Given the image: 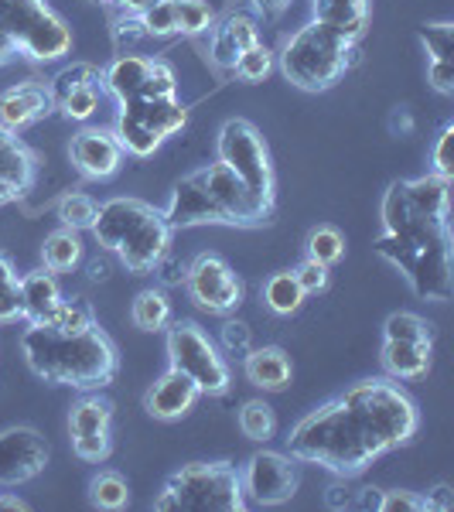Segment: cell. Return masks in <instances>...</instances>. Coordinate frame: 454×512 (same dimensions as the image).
Wrapping results in <instances>:
<instances>
[{
	"mask_svg": "<svg viewBox=\"0 0 454 512\" xmlns=\"http://www.w3.org/2000/svg\"><path fill=\"white\" fill-rule=\"evenodd\" d=\"M383 229L376 253L390 260L424 301H451V222L420 216L403 192V181H393L383 198Z\"/></svg>",
	"mask_w": 454,
	"mask_h": 512,
	"instance_id": "obj_1",
	"label": "cell"
},
{
	"mask_svg": "<svg viewBox=\"0 0 454 512\" xmlns=\"http://www.w3.org/2000/svg\"><path fill=\"white\" fill-rule=\"evenodd\" d=\"M21 349L35 376L76 390H103L120 369L117 349L99 328L62 332L45 321H31V328L21 335Z\"/></svg>",
	"mask_w": 454,
	"mask_h": 512,
	"instance_id": "obj_2",
	"label": "cell"
},
{
	"mask_svg": "<svg viewBox=\"0 0 454 512\" xmlns=\"http://www.w3.org/2000/svg\"><path fill=\"white\" fill-rule=\"evenodd\" d=\"M287 448H291V458L321 465L338 478L362 475L383 454L356 414L345 407L342 396L297 420L291 437H287Z\"/></svg>",
	"mask_w": 454,
	"mask_h": 512,
	"instance_id": "obj_3",
	"label": "cell"
},
{
	"mask_svg": "<svg viewBox=\"0 0 454 512\" xmlns=\"http://www.w3.org/2000/svg\"><path fill=\"white\" fill-rule=\"evenodd\" d=\"M93 233L99 246L120 256V263L134 274H147L158 267L161 256H168L171 233L164 212L140 198H110L99 205V216L93 222Z\"/></svg>",
	"mask_w": 454,
	"mask_h": 512,
	"instance_id": "obj_4",
	"label": "cell"
},
{
	"mask_svg": "<svg viewBox=\"0 0 454 512\" xmlns=\"http://www.w3.org/2000/svg\"><path fill=\"white\" fill-rule=\"evenodd\" d=\"M352 65H359L356 41H345L338 31L325 28L318 21L304 24L284 45V52H280L284 76L297 89H308V93H321V89L335 86Z\"/></svg>",
	"mask_w": 454,
	"mask_h": 512,
	"instance_id": "obj_5",
	"label": "cell"
},
{
	"mask_svg": "<svg viewBox=\"0 0 454 512\" xmlns=\"http://www.w3.org/2000/svg\"><path fill=\"white\" fill-rule=\"evenodd\" d=\"M342 400L383 454L407 444L417 434L414 400L400 386L386 383V379H366V383L352 386Z\"/></svg>",
	"mask_w": 454,
	"mask_h": 512,
	"instance_id": "obj_6",
	"label": "cell"
},
{
	"mask_svg": "<svg viewBox=\"0 0 454 512\" xmlns=\"http://www.w3.org/2000/svg\"><path fill=\"white\" fill-rule=\"evenodd\" d=\"M243 482L229 461L212 465H188L168 478L161 499L154 502L158 512H239L246 506Z\"/></svg>",
	"mask_w": 454,
	"mask_h": 512,
	"instance_id": "obj_7",
	"label": "cell"
},
{
	"mask_svg": "<svg viewBox=\"0 0 454 512\" xmlns=\"http://www.w3.org/2000/svg\"><path fill=\"white\" fill-rule=\"evenodd\" d=\"M0 31L38 62L62 59L72 48L69 24L45 0H0Z\"/></svg>",
	"mask_w": 454,
	"mask_h": 512,
	"instance_id": "obj_8",
	"label": "cell"
},
{
	"mask_svg": "<svg viewBox=\"0 0 454 512\" xmlns=\"http://www.w3.org/2000/svg\"><path fill=\"white\" fill-rule=\"evenodd\" d=\"M168 359L171 369L188 376L202 393H226L229 390V366L219 355L216 342L195 325L178 321L168 328Z\"/></svg>",
	"mask_w": 454,
	"mask_h": 512,
	"instance_id": "obj_9",
	"label": "cell"
},
{
	"mask_svg": "<svg viewBox=\"0 0 454 512\" xmlns=\"http://www.w3.org/2000/svg\"><path fill=\"white\" fill-rule=\"evenodd\" d=\"M219 161L236 171V178L250 188L253 195L274 202V168H270V151L263 144L260 130L250 120H229L219 130Z\"/></svg>",
	"mask_w": 454,
	"mask_h": 512,
	"instance_id": "obj_10",
	"label": "cell"
},
{
	"mask_svg": "<svg viewBox=\"0 0 454 512\" xmlns=\"http://www.w3.org/2000/svg\"><path fill=\"white\" fill-rule=\"evenodd\" d=\"M209 188L212 202L222 212V226H263V222L274 219V202L253 195L243 181L236 178V171L229 164H209V168L198 171Z\"/></svg>",
	"mask_w": 454,
	"mask_h": 512,
	"instance_id": "obj_11",
	"label": "cell"
},
{
	"mask_svg": "<svg viewBox=\"0 0 454 512\" xmlns=\"http://www.w3.org/2000/svg\"><path fill=\"white\" fill-rule=\"evenodd\" d=\"M185 287L198 308L212 311V315H229L243 304V280L233 274V267L222 256L212 253L195 256V263L185 270Z\"/></svg>",
	"mask_w": 454,
	"mask_h": 512,
	"instance_id": "obj_12",
	"label": "cell"
},
{
	"mask_svg": "<svg viewBox=\"0 0 454 512\" xmlns=\"http://www.w3.org/2000/svg\"><path fill=\"white\" fill-rule=\"evenodd\" d=\"M239 482H243V495H250V502H257V506H284L294 499L301 475H297L291 454L257 451L246 461V472L239 475Z\"/></svg>",
	"mask_w": 454,
	"mask_h": 512,
	"instance_id": "obj_13",
	"label": "cell"
},
{
	"mask_svg": "<svg viewBox=\"0 0 454 512\" xmlns=\"http://www.w3.org/2000/svg\"><path fill=\"white\" fill-rule=\"evenodd\" d=\"M48 465V441L35 427H7L0 431V485H24L38 478Z\"/></svg>",
	"mask_w": 454,
	"mask_h": 512,
	"instance_id": "obj_14",
	"label": "cell"
},
{
	"mask_svg": "<svg viewBox=\"0 0 454 512\" xmlns=\"http://www.w3.org/2000/svg\"><path fill=\"white\" fill-rule=\"evenodd\" d=\"M110 420L113 407L99 396H82L69 414L72 448L82 461H106L110 454Z\"/></svg>",
	"mask_w": 454,
	"mask_h": 512,
	"instance_id": "obj_15",
	"label": "cell"
},
{
	"mask_svg": "<svg viewBox=\"0 0 454 512\" xmlns=\"http://www.w3.org/2000/svg\"><path fill=\"white\" fill-rule=\"evenodd\" d=\"M164 219H168L171 229H188V226H222V212L219 205L212 202L209 188H205L202 175H188L181 178L171 192V202L164 209Z\"/></svg>",
	"mask_w": 454,
	"mask_h": 512,
	"instance_id": "obj_16",
	"label": "cell"
},
{
	"mask_svg": "<svg viewBox=\"0 0 454 512\" xmlns=\"http://www.w3.org/2000/svg\"><path fill=\"white\" fill-rule=\"evenodd\" d=\"M72 164L82 171L86 178H110L120 171L123 161V147L117 134L110 130H82V134L72 137Z\"/></svg>",
	"mask_w": 454,
	"mask_h": 512,
	"instance_id": "obj_17",
	"label": "cell"
},
{
	"mask_svg": "<svg viewBox=\"0 0 454 512\" xmlns=\"http://www.w3.org/2000/svg\"><path fill=\"white\" fill-rule=\"evenodd\" d=\"M52 110H55L52 93L35 79L18 82V86H11L7 93H0V127L14 130V134L31 127V123L45 120Z\"/></svg>",
	"mask_w": 454,
	"mask_h": 512,
	"instance_id": "obj_18",
	"label": "cell"
},
{
	"mask_svg": "<svg viewBox=\"0 0 454 512\" xmlns=\"http://www.w3.org/2000/svg\"><path fill=\"white\" fill-rule=\"evenodd\" d=\"M198 396H202V390H198L192 379L181 376L178 369H168V373H164L158 383L147 390L144 410L154 420H178V417H185L188 410L195 407Z\"/></svg>",
	"mask_w": 454,
	"mask_h": 512,
	"instance_id": "obj_19",
	"label": "cell"
},
{
	"mask_svg": "<svg viewBox=\"0 0 454 512\" xmlns=\"http://www.w3.org/2000/svg\"><path fill=\"white\" fill-rule=\"evenodd\" d=\"M38 161L31 154V147L21 137H14V130L0 127V185L11 188L14 195H24L35 185Z\"/></svg>",
	"mask_w": 454,
	"mask_h": 512,
	"instance_id": "obj_20",
	"label": "cell"
},
{
	"mask_svg": "<svg viewBox=\"0 0 454 512\" xmlns=\"http://www.w3.org/2000/svg\"><path fill=\"white\" fill-rule=\"evenodd\" d=\"M315 21L345 41H359L369 24V0H315Z\"/></svg>",
	"mask_w": 454,
	"mask_h": 512,
	"instance_id": "obj_21",
	"label": "cell"
},
{
	"mask_svg": "<svg viewBox=\"0 0 454 512\" xmlns=\"http://www.w3.org/2000/svg\"><path fill=\"white\" fill-rule=\"evenodd\" d=\"M246 379H250L253 386H260V390H284L287 383H291V359H287L284 349H277V345H263V349H250L246 352Z\"/></svg>",
	"mask_w": 454,
	"mask_h": 512,
	"instance_id": "obj_22",
	"label": "cell"
},
{
	"mask_svg": "<svg viewBox=\"0 0 454 512\" xmlns=\"http://www.w3.org/2000/svg\"><path fill=\"white\" fill-rule=\"evenodd\" d=\"M21 287V318L28 321H45L55 311V304L62 301L59 280H55L52 270H31L18 280Z\"/></svg>",
	"mask_w": 454,
	"mask_h": 512,
	"instance_id": "obj_23",
	"label": "cell"
},
{
	"mask_svg": "<svg viewBox=\"0 0 454 512\" xmlns=\"http://www.w3.org/2000/svg\"><path fill=\"white\" fill-rule=\"evenodd\" d=\"M120 106H130L147 127L154 130L158 137H171L185 127L188 120V110L185 103H178L175 96H137L130 103H120Z\"/></svg>",
	"mask_w": 454,
	"mask_h": 512,
	"instance_id": "obj_24",
	"label": "cell"
},
{
	"mask_svg": "<svg viewBox=\"0 0 454 512\" xmlns=\"http://www.w3.org/2000/svg\"><path fill=\"white\" fill-rule=\"evenodd\" d=\"M410 205L427 219H451V178L444 175H424L414 181H403Z\"/></svg>",
	"mask_w": 454,
	"mask_h": 512,
	"instance_id": "obj_25",
	"label": "cell"
},
{
	"mask_svg": "<svg viewBox=\"0 0 454 512\" xmlns=\"http://www.w3.org/2000/svg\"><path fill=\"white\" fill-rule=\"evenodd\" d=\"M147 69H151V59H144V55H120V59L103 72V86L110 89L120 103H130V99H137L144 93Z\"/></svg>",
	"mask_w": 454,
	"mask_h": 512,
	"instance_id": "obj_26",
	"label": "cell"
},
{
	"mask_svg": "<svg viewBox=\"0 0 454 512\" xmlns=\"http://www.w3.org/2000/svg\"><path fill=\"white\" fill-rule=\"evenodd\" d=\"M383 366L396 379H417L431 369V345L424 342H393L386 338L383 345Z\"/></svg>",
	"mask_w": 454,
	"mask_h": 512,
	"instance_id": "obj_27",
	"label": "cell"
},
{
	"mask_svg": "<svg viewBox=\"0 0 454 512\" xmlns=\"http://www.w3.org/2000/svg\"><path fill=\"white\" fill-rule=\"evenodd\" d=\"M117 140L120 147L127 154H134V158H151L154 151L164 144V137L154 134L151 127H147L144 120L137 117L130 106H120V117H117Z\"/></svg>",
	"mask_w": 454,
	"mask_h": 512,
	"instance_id": "obj_28",
	"label": "cell"
},
{
	"mask_svg": "<svg viewBox=\"0 0 454 512\" xmlns=\"http://www.w3.org/2000/svg\"><path fill=\"white\" fill-rule=\"evenodd\" d=\"M130 318H134V325L140 332H161V328H168V321H171L168 297L161 291H140L134 308H130Z\"/></svg>",
	"mask_w": 454,
	"mask_h": 512,
	"instance_id": "obj_29",
	"label": "cell"
},
{
	"mask_svg": "<svg viewBox=\"0 0 454 512\" xmlns=\"http://www.w3.org/2000/svg\"><path fill=\"white\" fill-rule=\"evenodd\" d=\"M41 256H45V267L52 270V274H65V270H72L79 263L82 243H79V236L72 233V229H62V233H52L45 239Z\"/></svg>",
	"mask_w": 454,
	"mask_h": 512,
	"instance_id": "obj_30",
	"label": "cell"
},
{
	"mask_svg": "<svg viewBox=\"0 0 454 512\" xmlns=\"http://www.w3.org/2000/svg\"><path fill=\"white\" fill-rule=\"evenodd\" d=\"M263 297H267L270 311H277V315H294L308 294L301 291L294 274H274L267 280V287H263Z\"/></svg>",
	"mask_w": 454,
	"mask_h": 512,
	"instance_id": "obj_31",
	"label": "cell"
},
{
	"mask_svg": "<svg viewBox=\"0 0 454 512\" xmlns=\"http://www.w3.org/2000/svg\"><path fill=\"white\" fill-rule=\"evenodd\" d=\"M82 86H103V76L93 69V65H86V62H76V65H69V69H62L59 76L52 79V86H48V93H52V103L55 106H62L65 99H69L76 89Z\"/></svg>",
	"mask_w": 454,
	"mask_h": 512,
	"instance_id": "obj_32",
	"label": "cell"
},
{
	"mask_svg": "<svg viewBox=\"0 0 454 512\" xmlns=\"http://www.w3.org/2000/svg\"><path fill=\"white\" fill-rule=\"evenodd\" d=\"M239 431L250 437V441H270L277 431L274 407L263 400H246L243 410H239Z\"/></svg>",
	"mask_w": 454,
	"mask_h": 512,
	"instance_id": "obj_33",
	"label": "cell"
},
{
	"mask_svg": "<svg viewBox=\"0 0 454 512\" xmlns=\"http://www.w3.org/2000/svg\"><path fill=\"white\" fill-rule=\"evenodd\" d=\"M45 325L62 328V332H86V328H96L93 308H89L82 297H72V301H59L55 311L45 318Z\"/></svg>",
	"mask_w": 454,
	"mask_h": 512,
	"instance_id": "obj_34",
	"label": "cell"
},
{
	"mask_svg": "<svg viewBox=\"0 0 454 512\" xmlns=\"http://www.w3.org/2000/svg\"><path fill=\"white\" fill-rule=\"evenodd\" d=\"M386 338H393V342H424L431 345L434 338V328L427 325L420 315H410V311H396V315L386 318Z\"/></svg>",
	"mask_w": 454,
	"mask_h": 512,
	"instance_id": "obj_35",
	"label": "cell"
},
{
	"mask_svg": "<svg viewBox=\"0 0 454 512\" xmlns=\"http://www.w3.org/2000/svg\"><path fill=\"white\" fill-rule=\"evenodd\" d=\"M96 216H99V205L89 195L72 192L59 202V219L65 222V229H72V233H79V229H93Z\"/></svg>",
	"mask_w": 454,
	"mask_h": 512,
	"instance_id": "obj_36",
	"label": "cell"
},
{
	"mask_svg": "<svg viewBox=\"0 0 454 512\" xmlns=\"http://www.w3.org/2000/svg\"><path fill=\"white\" fill-rule=\"evenodd\" d=\"M89 489H93V502L99 509H123L130 502L127 478L117 472H99Z\"/></svg>",
	"mask_w": 454,
	"mask_h": 512,
	"instance_id": "obj_37",
	"label": "cell"
},
{
	"mask_svg": "<svg viewBox=\"0 0 454 512\" xmlns=\"http://www.w3.org/2000/svg\"><path fill=\"white\" fill-rule=\"evenodd\" d=\"M342 256H345V239L338 229L318 226L315 233L308 236V260H318V263H325V267H332Z\"/></svg>",
	"mask_w": 454,
	"mask_h": 512,
	"instance_id": "obj_38",
	"label": "cell"
},
{
	"mask_svg": "<svg viewBox=\"0 0 454 512\" xmlns=\"http://www.w3.org/2000/svg\"><path fill=\"white\" fill-rule=\"evenodd\" d=\"M18 274H14L11 260L0 256V325L21 318V287H18Z\"/></svg>",
	"mask_w": 454,
	"mask_h": 512,
	"instance_id": "obj_39",
	"label": "cell"
},
{
	"mask_svg": "<svg viewBox=\"0 0 454 512\" xmlns=\"http://www.w3.org/2000/svg\"><path fill=\"white\" fill-rule=\"evenodd\" d=\"M140 24H144L147 35L164 38V35H175L178 31V11H175V0H154L151 7L137 14Z\"/></svg>",
	"mask_w": 454,
	"mask_h": 512,
	"instance_id": "obj_40",
	"label": "cell"
},
{
	"mask_svg": "<svg viewBox=\"0 0 454 512\" xmlns=\"http://www.w3.org/2000/svg\"><path fill=\"white\" fill-rule=\"evenodd\" d=\"M270 69H274V55H270L267 45H253V48H243L239 52V59L233 65V72L239 79L246 82H260L270 76Z\"/></svg>",
	"mask_w": 454,
	"mask_h": 512,
	"instance_id": "obj_41",
	"label": "cell"
},
{
	"mask_svg": "<svg viewBox=\"0 0 454 512\" xmlns=\"http://www.w3.org/2000/svg\"><path fill=\"white\" fill-rule=\"evenodd\" d=\"M175 11H178V31H185V35H202L212 24L209 0H175Z\"/></svg>",
	"mask_w": 454,
	"mask_h": 512,
	"instance_id": "obj_42",
	"label": "cell"
},
{
	"mask_svg": "<svg viewBox=\"0 0 454 512\" xmlns=\"http://www.w3.org/2000/svg\"><path fill=\"white\" fill-rule=\"evenodd\" d=\"M420 41L431 52V62H454V28L451 24H424Z\"/></svg>",
	"mask_w": 454,
	"mask_h": 512,
	"instance_id": "obj_43",
	"label": "cell"
},
{
	"mask_svg": "<svg viewBox=\"0 0 454 512\" xmlns=\"http://www.w3.org/2000/svg\"><path fill=\"white\" fill-rule=\"evenodd\" d=\"M175 89H178V79H175V72H171V65L151 59V69H147V79H144V93L140 96H175Z\"/></svg>",
	"mask_w": 454,
	"mask_h": 512,
	"instance_id": "obj_44",
	"label": "cell"
},
{
	"mask_svg": "<svg viewBox=\"0 0 454 512\" xmlns=\"http://www.w3.org/2000/svg\"><path fill=\"white\" fill-rule=\"evenodd\" d=\"M65 117L69 120H89L99 110V86H82L62 103Z\"/></svg>",
	"mask_w": 454,
	"mask_h": 512,
	"instance_id": "obj_45",
	"label": "cell"
},
{
	"mask_svg": "<svg viewBox=\"0 0 454 512\" xmlns=\"http://www.w3.org/2000/svg\"><path fill=\"white\" fill-rule=\"evenodd\" d=\"M222 31H226V35L236 41L239 52H243V48L260 45V28H257V21L246 18V14H229L226 24H222Z\"/></svg>",
	"mask_w": 454,
	"mask_h": 512,
	"instance_id": "obj_46",
	"label": "cell"
},
{
	"mask_svg": "<svg viewBox=\"0 0 454 512\" xmlns=\"http://www.w3.org/2000/svg\"><path fill=\"white\" fill-rule=\"evenodd\" d=\"M294 277L304 294H318V291H325V284H328V267L318 260H304L301 267L294 270Z\"/></svg>",
	"mask_w": 454,
	"mask_h": 512,
	"instance_id": "obj_47",
	"label": "cell"
},
{
	"mask_svg": "<svg viewBox=\"0 0 454 512\" xmlns=\"http://www.w3.org/2000/svg\"><path fill=\"white\" fill-rule=\"evenodd\" d=\"M222 345L229 352H250L253 349V332L246 321H226L222 325Z\"/></svg>",
	"mask_w": 454,
	"mask_h": 512,
	"instance_id": "obj_48",
	"label": "cell"
},
{
	"mask_svg": "<svg viewBox=\"0 0 454 512\" xmlns=\"http://www.w3.org/2000/svg\"><path fill=\"white\" fill-rule=\"evenodd\" d=\"M427 502L414 492H383L379 512H424Z\"/></svg>",
	"mask_w": 454,
	"mask_h": 512,
	"instance_id": "obj_49",
	"label": "cell"
},
{
	"mask_svg": "<svg viewBox=\"0 0 454 512\" xmlns=\"http://www.w3.org/2000/svg\"><path fill=\"white\" fill-rule=\"evenodd\" d=\"M209 55H212V62H216L219 69H233L236 59H239V45L222 28H216V35H212V52Z\"/></svg>",
	"mask_w": 454,
	"mask_h": 512,
	"instance_id": "obj_50",
	"label": "cell"
},
{
	"mask_svg": "<svg viewBox=\"0 0 454 512\" xmlns=\"http://www.w3.org/2000/svg\"><path fill=\"white\" fill-rule=\"evenodd\" d=\"M451 144H454V127H444V130H441V137H437V144H434V164H437L434 175H444V178H451V175H454Z\"/></svg>",
	"mask_w": 454,
	"mask_h": 512,
	"instance_id": "obj_51",
	"label": "cell"
},
{
	"mask_svg": "<svg viewBox=\"0 0 454 512\" xmlns=\"http://www.w3.org/2000/svg\"><path fill=\"white\" fill-rule=\"evenodd\" d=\"M427 79H431V86L437 89V93L451 96L454 93V62H431Z\"/></svg>",
	"mask_w": 454,
	"mask_h": 512,
	"instance_id": "obj_52",
	"label": "cell"
},
{
	"mask_svg": "<svg viewBox=\"0 0 454 512\" xmlns=\"http://www.w3.org/2000/svg\"><path fill=\"white\" fill-rule=\"evenodd\" d=\"M144 35H147V31H144V24H140V18H123L117 24V41H120V45H130V41H137Z\"/></svg>",
	"mask_w": 454,
	"mask_h": 512,
	"instance_id": "obj_53",
	"label": "cell"
},
{
	"mask_svg": "<svg viewBox=\"0 0 454 512\" xmlns=\"http://www.w3.org/2000/svg\"><path fill=\"white\" fill-rule=\"evenodd\" d=\"M427 509H441V512H448L454 509V492H451V485H437L434 492H427Z\"/></svg>",
	"mask_w": 454,
	"mask_h": 512,
	"instance_id": "obj_54",
	"label": "cell"
},
{
	"mask_svg": "<svg viewBox=\"0 0 454 512\" xmlns=\"http://www.w3.org/2000/svg\"><path fill=\"white\" fill-rule=\"evenodd\" d=\"M158 267L164 270V274H161L164 284H181V280H185V267H181V263H168V260L161 256Z\"/></svg>",
	"mask_w": 454,
	"mask_h": 512,
	"instance_id": "obj_55",
	"label": "cell"
},
{
	"mask_svg": "<svg viewBox=\"0 0 454 512\" xmlns=\"http://www.w3.org/2000/svg\"><path fill=\"white\" fill-rule=\"evenodd\" d=\"M328 506H332V509H349L352 506L349 489H345V485H332V489H328Z\"/></svg>",
	"mask_w": 454,
	"mask_h": 512,
	"instance_id": "obj_56",
	"label": "cell"
},
{
	"mask_svg": "<svg viewBox=\"0 0 454 512\" xmlns=\"http://www.w3.org/2000/svg\"><path fill=\"white\" fill-rule=\"evenodd\" d=\"M14 55H21V48L14 45V38H11V35H4V31H0V65L11 62Z\"/></svg>",
	"mask_w": 454,
	"mask_h": 512,
	"instance_id": "obj_57",
	"label": "cell"
},
{
	"mask_svg": "<svg viewBox=\"0 0 454 512\" xmlns=\"http://www.w3.org/2000/svg\"><path fill=\"white\" fill-rule=\"evenodd\" d=\"M379 499H383V492H379V489H362V492H359V509H373V512H379Z\"/></svg>",
	"mask_w": 454,
	"mask_h": 512,
	"instance_id": "obj_58",
	"label": "cell"
},
{
	"mask_svg": "<svg viewBox=\"0 0 454 512\" xmlns=\"http://www.w3.org/2000/svg\"><path fill=\"white\" fill-rule=\"evenodd\" d=\"M287 4H291V0H253V7H257L260 14H280Z\"/></svg>",
	"mask_w": 454,
	"mask_h": 512,
	"instance_id": "obj_59",
	"label": "cell"
},
{
	"mask_svg": "<svg viewBox=\"0 0 454 512\" xmlns=\"http://www.w3.org/2000/svg\"><path fill=\"white\" fill-rule=\"evenodd\" d=\"M110 4H117V7H123V11H144V7H151L154 0H110Z\"/></svg>",
	"mask_w": 454,
	"mask_h": 512,
	"instance_id": "obj_60",
	"label": "cell"
},
{
	"mask_svg": "<svg viewBox=\"0 0 454 512\" xmlns=\"http://www.w3.org/2000/svg\"><path fill=\"white\" fill-rule=\"evenodd\" d=\"M0 509H18V512H24V509H28V502L14 499V495H0Z\"/></svg>",
	"mask_w": 454,
	"mask_h": 512,
	"instance_id": "obj_61",
	"label": "cell"
},
{
	"mask_svg": "<svg viewBox=\"0 0 454 512\" xmlns=\"http://www.w3.org/2000/svg\"><path fill=\"white\" fill-rule=\"evenodd\" d=\"M106 274H110V267H106V263H89V277L93 280H106Z\"/></svg>",
	"mask_w": 454,
	"mask_h": 512,
	"instance_id": "obj_62",
	"label": "cell"
},
{
	"mask_svg": "<svg viewBox=\"0 0 454 512\" xmlns=\"http://www.w3.org/2000/svg\"><path fill=\"white\" fill-rule=\"evenodd\" d=\"M14 198H18V195H14V192H11V188H4V185H0V205L14 202Z\"/></svg>",
	"mask_w": 454,
	"mask_h": 512,
	"instance_id": "obj_63",
	"label": "cell"
},
{
	"mask_svg": "<svg viewBox=\"0 0 454 512\" xmlns=\"http://www.w3.org/2000/svg\"><path fill=\"white\" fill-rule=\"evenodd\" d=\"M96 4H110V0H96Z\"/></svg>",
	"mask_w": 454,
	"mask_h": 512,
	"instance_id": "obj_64",
	"label": "cell"
}]
</instances>
